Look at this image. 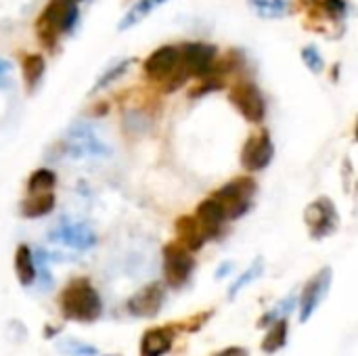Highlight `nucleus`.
<instances>
[{
  "mask_svg": "<svg viewBox=\"0 0 358 356\" xmlns=\"http://www.w3.org/2000/svg\"><path fill=\"white\" fill-rule=\"evenodd\" d=\"M59 308L63 317L80 323H90L101 317L103 302L99 292L86 277L71 279L59 296Z\"/></svg>",
  "mask_w": 358,
  "mask_h": 356,
  "instance_id": "f257e3e1",
  "label": "nucleus"
},
{
  "mask_svg": "<svg viewBox=\"0 0 358 356\" xmlns=\"http://www.w3.org/2000/svg\"><path fill=\"white\" fill-rule=\"evenodd\" d=\"M78 17H80L78 0H48L36 21V31L40 42L52 48L61 36L69 34L76 27Z\"/></svg>",
  "mask_w": 358,
  "mask_h": 356,
  "instance_id": "f03ea898",
  "label": "nucleus"
},
{
  "mask_svg": "<svg viewBox=\"0 0 358 356\" xmlns=\"http://www.w3.org/2000/svg\"><path fill=\"white\" fill-rule=\"evenodd\" d=\"M256 191H258V183L252 176H237L229 180L224 187H220L212 197L220 201L229 220H237L250 212Z\"/></svg>",
  "mask_w": 358,
  "mask_h": 356,
  "instance_id": "7ed1b4c3",
  "label": "nucleus"
},
{
  "mask_svg": "<svg viewBox=\"0 0 358 356\" xmlns=\"http://www.w3.org/2000/svg\"><path fill=\"white\" fill-rule=\"evenodd\" d=\"M63 151L69 157L76 159H86V157H109L111 149L109 145L92 130L90 124H73L65 138H63Z\"/></svg>",
  "mask_w": 358,
  "mask_h": 356,
  "instance_id": "20e7f679",
  "label": "nucleus"
},
{
  "mask_svg": "<svg viewBox=\"0 0 358 356\" xmlns=\"http://www.w3.org/2000/svg\"><path fill=\"white\" fill-rule=\"evenodd\" d=\"M229 101L250 124H262L264 122L266 103H264V97H262L260 88L256 86V82L243 80V78L237 80L229 88Z\"/></svg>",
  "mask_w": 358,
  "mask_h": 356,
  "instance_id": "39448f33",
  "label": "nucleus"
},
{
  "mask_svg": "<svg viewBox=\"0 0 358 356\" xmlns=\"http://www.w3.org/2000/svg\"><path fill=\"white\" fill-rule=\"evenodd\" d=\"M195 269V260L191 250H187L180 241H172L164 248V275L170 287H182L191 279Z\"/></svg>",
  "mask_w": 358,
  "mask_h": 356,
  "instance_id": "423d86ee",
  "label": "nucleus"
},
{
  "mask_svg": "<svg viewBox=\"0 0 358 356\" xmlns=\"http://www.w3.org/2000/svg\"><path fill=\"white\" fill-rule=\"evenodd\" d=\"M275 157V145L271 138V132L266 128H260L248 136L241 149V166L248 172H260L271 166Z\"/></svg>",
  "mask_w": 358,
  "mask_h": 356,
  "instance_id": "0eeeda50",
  "label": "nucleus"
},
{
  "mask_svg": "<svg viewBox=\"0 0 358 356\" xmlns=\"http://www.w3.org/2000/svg\"><path fill=\"white\" fill-rule=\"evenodd\" d=\"M218 48L206 42H185L180 46V63L191 78H208L214 73Z\"/></svg>",
  "mask_w": 358,
  "mask_h": 356,
  "instance_id": "6e6552de",
  "label": "nucleus"
},
{
  "mask_svg": "<svg viewBox=\"0 0 358 356\" xmlns=\"http://www.w3.org/2000/svg\"><path fill=\"white\" fill-rule=\"evenodd\" d=\"M180 46H172V44H166V46H159L155 48L143 63V71L149 80L153 82H168L178 69H180Z\"/></svg>",
  "mask_w": 358,
  "mask_h": 356,
  "instance_id": "1a4fd4ad",
  "label": "nucleus"
},
{
  "mask_svg": "<svg viewBox=\"0 0 358 356\" xmlns=\"http://www.w3.org/2000/svg\"><path fill=\"white\" fill-rule=\"evenodd\" d=\"M306 227L315 239L329 237L338 229V210L329 197H319L304 212Z\"/></svg>",
  "mask_w": 358,
  "mask_h": 356,
  "instance_id": "9d476101",
  "label": "nucleus"
},
{
  "mask_svg": "<svg viewBox=\"0 0 358 356\" xmlns=\"http://www.w3.org/2000/svg\"><path fill=\"white\" fill-rule=\"evenodd\" d=\"M52 241H59L71 250H92L96 245V233L90 229V225L86 222H71V220H63L59 227H55L48 235Z\"/></svg>",
  "mask_w": 358,
  "mask_h": 356,
  "instance_id": "9b49d317",
  "label": "nucleus"
},
{
  "mask_svg": "<svg viewBox=\"0 0 358 356\" xmlns=\"http://www.w3.org/2000/svg\"><path fill=\"white\" fill-rule=\"evenodd\" d=\"M164 285L162 283H151L145 285L141 292H136L130 300H128V311L134 317H153L159 313L162 304H164Z\"/></svg>",
  "mask_w": 358,
  "mask_h": 356,
  "instance_id": "f8f14e48",
  "label": "nucleus"
},
{
  "mask_svg": "<svg viewBox=\"0 0 358 356\" xmlns=\"http://www.w3.org/2000/svg\"><path fill=\"white\" fill-rule=\"evenodd\" d=\"M329 283H331V269H323L321 273H317L304 287L302 292V323L310 319V315L315 313V308L321 304V300L325 298L327 290H329Z\"/></svg>",
  "mask_w": 358,
  "mask_h": 356,
  "instance_id": "ddd939ff",
  "label": "nucleus"
},
{
  "mask_svg": "<svg viewBox=\"0 0 358 356\" xmlns=\"http://www.w3.org/2000/svg\"><path fill=\"white\" fill-rule=\"evenodd\" d=\"M199 225L203 227L208 239H216L220 233H222V227L224 222L229 220L227 214H224V208L220 206V201L216 197H208L203 199L199 206H197V212H195Z\"/></svg>",
  "mask_w": 358,
  "mask_h": 356,
  "instance_id": "4468645a",
  "label": "nucleus"
},
{
  "mask_svg": "<svg viewBox=\"0 0 358 356\" xmlns=\"http://www.w3.org/2000/svg\"><path fill=\"white\" fill-rule=\"evenodd\" d=\"M174 231H176V237L178 241L191 250V252H197L203 248V243L208 241V235L203 231V227L199 225L197 216H180L176 222H174Z\"/></svg>",
  "mask_w": 358,
  "mask_h": 356,
  "instance_id": "2eb2a0df",
  "label": "nucleus"
},
{
  "mask_svg": "<svg viewBox=\"0 0 358 356\" xmlns=\"http://www.w3.org/2000/svg\"><path fill=\"white\" fill-rule=\"evenodd\" d=\"M172 332L170 329H151L141 340V356H164L172 346Z\"/></svg>",
  "mask_w": 358,
  "mask_h": 356,
  "instance_id": "dca6fc26",
  "label": "nucleus"
},
{
  "mask_svg": "<svg viewBox=\"0 0 358 356\" xmlns=\"http://www.w3.org/2000/svg\"><path fill=\"white\" fill-rule=\"evenodd\" d=\"M55 195L52 191H46V193H31L27 199L21 201V216L23 218H42V216H48L52 210H55Z\"/></svg>",
  "mask_w": 358,
  "mask_h": 356,
  "instance_id": "f3484780",
  "label": "nucleus"
},
{
  "mask_svg": "<svg viewBox=\"0 0 358 356\" xmlns=\"http://www.w3.org/2000/svg\"><path fill=\"white\" fill-rule=\"evenodd\" d=\"M15 275L23 287L36 283V258L25 243H21L15 252Z\"/></svg>",
  "mask_w": 358,
  "mask_h": 356,
  "instance_id": "a211bd4d",
  "label": "nucleus"
},
{
  "mask_svg": "<svg viewBox=\"0 0 358 356\" xmlns=\"http://www.w3.org/2000/svg\"><path fill=\"white\" fill-rule=\"evenodd\" d=\"M21 71H23V80H25V86L27 90L31 92L44 78V71H46V61L42 55L38 52H29L23 57V63H21Z\"/></svg>",
  "mask_w": 358,
  "mask_h": 356,
  "instance_id": "6ab92c4d",
  "label": "nucleus"
},
{
  "mask_svg": "<svg viewBox=\"0 0 358 356\" xmlns=\"http://www.w3.org/2000/svg\"><path fill=\"white\" fill-rule=\"evenodd\" d=\"M248 4L262 19H279L292 13L289 0H248Z\"/></svg>",
  "mask_w": 358,
  "mask_h": 356,
  "instance_id": "aec40b11",
  "label": "nucleus"
},
{
  "mask_svg": "<svg viewBox=\"0 0 358 356\" xmlns=\"http://www.w3.org/2000/svg\"><path fill=\"white\" fill-rule=\"evenodd\" d=\"M166 0H136L134 4H132V8L124 15V19L120 21V25H117V29L120 31H124V29H130L132 25H136V23H141L151 10H155L159 4H164Z\"/></svg>",
  "mask_w": 358,
  "mask_h": 356,
  "instance_id": "412c9836",
  "label": "nucleus"
},
{
  "mask_svg": "<svg viewBox=\"0 0 358 356\" xmlns=\"http://www.w3.org/2000/svg\"><path fill=\"white\" fill-rule=\"evenodd\" d=\"M245 55H243V50H229V52H224V57L222 59H216V67H214V73L216 76H222V78H227L229 73H237V71H241L243 67H245Z\"/></svg>",
  "mask_w": 358,
  "mask_h": 356,
  "instance_id": "4be33fe9",
  "label": "nucleus"
},
{
  "mask_svg": "<svg viewBox=\"0 0 358 356\" xmlns=\"http://www.w3.org/2000/svg\"><path fill=\"white\" fill-rule=\"evenodd\" d=\"M134 63V59H122V61H117L115 65H111L109 69H105L103 71V76L94 82V86H92V94L94 92H99V90H103V88H107V86H111L113 82H117L128 69H130V65Z\"/></svg>",
  "mask_w": 358,
  "mask_h": 356,
  "instance_id": "5701e85b",
  "label": "nucleus"
},
{
  "mask_svg": "<svg viewBox=\"0 0 358 356\" xmlns=\"http://www.w3.org/2000/svg\"><path fill=\"white\" fill-rule=\"evenodd\" d=\"M55 185H57V174L48 168H40L27 178L29 193H46V191H52Z\"/></svg>",
  "mask_w": 358,
  "mask_h": 356,
  "instance_id": "b1692460",
  "label": "nucleus"
},
{
  "mask_svg": "<svg viewBox=\"0 0 358 356\" xmlns=\"http://www.w3.org/2000/svg\"><path fill=\"white\" fill-rule=\"evenodd\" d=\"M285 340H287V323L281 319V321H275V325L271 327L268 336L264 338L262 342V350L264 353H277L285 346Z\"/></svg>",
  "mask_w": 358,
  "mask_h": 356,
  "instance_id": "393cba45",
  "label": "nucleus"
},
{
  "mask_svg": "<svg viewBox=\"0 0 358 356\" xmlns=\"http://www.w3.org/2000/svg\"><path fill=\"white\" fill-rule=\"evenodd\" d=\"M224 86H227V78L212 73V76H208V78H201V82L189 90V97H191V99H199V97H206V94H210V92L222 90Z\"/></svg>",
  "mask_w": 358,
  "mask_h": 356,
  "instance_id": "a878e982",
  "label": "nucleus"
},
{
  "mask_svg": "<svg viewBox=\"0 0 358 356\" xmlns=\"http://www.w3.org/2000/svg\"><path fill=\"white\" fill-rule=\"evenodd\" d=\"M59 350L67 356H99V350L94 346L86 344V342H80V340H71V338L63 340Z\"/></svg>",
  "mask_w": 358,
  "mask_h": 356,
  "instance_id": "bb28decb",
  "label": "nucleus"
},
{
  "mask_svg": "<svg viewBox=\"0 0 358 356\" xmlns=\"http://www.w3.org/2000/svg\"><path fill=\"white\" fill-rule=\"evenodd\" d=\"M302 61L304 65L313 71V73H321L325 69V61H323V55L319 52V48L315 44H308L302 48Z\"/></svg>",
  "mask_w": 358,
  "mask_h": 356,
  "instance_id": "cd10ccee",
  "label": "nucleus"
},
{
  "mask_svg": "<svg viewBox=\"0 0 358 356\" xmlns=\"http://www.w3.org/2000/svg\"><path fill=\"white\" fill-rule=\"evenodd\" d=\"M262 269H264V262H262V260H256V262H254V264H252V266H250V269H248V271H245V273L235 281V285L231 287V298H233L239 290H243L245 285H250L254 279H258V277L262 275Z\"/></svg>",
  "mask_w": 358,
  "mask_h": 356,
  "instance_id": "c85d7f7f",
  "label": "nucleus"
},
{
  "mask_svg": "<svg viewBox=\"0 0 358 356\" xmlns=\"http://www.w3.org/2000/svg\"><path fill=\"white\" fill-rule=\"evenodd\" d=\"M321 10L325 13L327 19L331 21H340L346 17L348 10V2L346 0H321Z\"/></svg>",
  "mask_w": 358,
  "mask_h": 356,
  "instance_id": "c756f323",
  "label": "nucleus"
},
{
  "mask_svg": "<svg viewBox=\"0 0 358 356\" xmlns=\"http://www.w3.org/2000/svg\"><path fill=\"white\" fill-rule=\"evenodd\" d=\"M8 76H10V63L0 59V88H4L8 84Z\"/></svg>",
  "mask_w": 358,
  "mask_h": 356,
  "instance_id": "7c9ffc66",
  "label": "nucleus"
},
{
  "mask_svg": "<svg viewBox=\"0 0 358 356\" xmlns=\"http://www.w3.org/2000/svg\"><path fill=\"white\" fill-rule=\"evenodd\" d=\"M216 356H248V353H245V350H241V348H227V350L218 353Z\"/></svg>",
  "mask_w": 358,
  "mask_h": 356,
  "instance_id": "2f4dec72",
  "label": "nucleus"
},
{
  "mask_svg": "<svg viewBox=\"0 0 358 356\" xmlns=\"http://www.w3.org/2000/svg\"><path fill=\"white\" fill-rule=\"evenodd\" d=\"M231 269H233V262L222 264V266L218 269V273H216V279H222V275H229V273H231Z\"/></svg>",
  "mask_w": 358,
  "mask_h": 356,
  "instance_id": "473e14b6",
  "label": "nucleus"
},
{
  "mask_svg": "<svg viewBox=\"0 0 358 356\" xmlns=\"http://www.w3.org/2000/svg\"><path fill=\"white\" fill-rule=\"evenodd\" d=\"M300 2H302L306 8H313V6H319V2H321V0H300Z\"/></svg>",
  "mask_w": 358,
  "mask_h": 356,
  "instance_id": "72a5a7b5",
  "label": "nucleus"
},
{
  "mask_svg": "<svg viewBox=\"0 0 358 356\" xmlns=\"http://www.w3.org/2000/svg\"><path fill=\"white\" fill-rule=\"evenodd\" d=\"M355 138H357V143H358V120H357V128H355Z\"/></svg>",
  "mask_w": 358,
  "mask_h": 356,
  "instance_id": "f704fd0d",
  "label": "nucleus"
},
{
  "mask_svg": "<svg viewBox=\"0 0 358 356\" xmlns=\"http://www.w3.org/2000/svg\"><path fill=\"white\" fill-rule=\"evenodd\" d=\"M78 2H80V0H78Z\"/></svg>",
  "mask_w": 358,
  "mask_h": 356,
  "instance_id": "c9c22d12",
  "label": "nucleus"
}]
</instances>
